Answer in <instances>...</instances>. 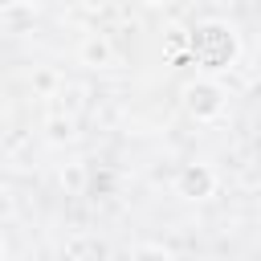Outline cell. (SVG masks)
I'll list each match as a JSON object with an SVG mask.
<instances>
[{"mask_svg":"<svg viewBox=\"0 0 261 261\" xmlns=\"http://www.w3.org/2000/svg\"><path fill=\"white\" fill-rule=\"evenodd\" d=\"M192 57H196L204 69H224V65H232V57H237V37H232V29H224V24H204V29H196V33H192Z\"/></svg>","mask_w":261,"mask_h":261,"instance_id":"obj_1","label":"cell"},{"mask_svg":"<svg viewBox=\"0 0 261 261\" xmlns=\"http://www.w3.org/2000/svg\"><path fill=\"white\" fill-rule=\"evenodd\" d=\"M184 106L196 114V118H216L224 110V90L216 82H192L184 90Z\"/></svg>","mask_w":261,"mask_h":261,"instance_id":"obj_2","label":"cell"},{"mask_svg":"<svg viewBox=\"0 0 261 261\" xmlns=\"http://www.w3.org/2000/svg\"><path fill=\"white\" fill-rule=\"evenodd\" d=\"M212 188H216V179H212V171H208L204 163H192V167L179 171V196L204 200V196H212Z\"/></svg>","mask_w":261,"mask_h":261,"instance_id":"obj_3","label":"cell"},{"mask_svg":"<svg viewBox=\"0 0 261 261\" xmlns=\"http://www.w3.org/2000/svg\"><path fill=\"white\" fill-rule=\"evenodd\" d=\"M82 57H86L90 65H106V61H110V41H106V37H90V41L82 45Z\"/></svg>","mask_w":261,"mask_h":261,"instance_id":"obj_4","label":"cell"},{"mask_svg":"<svg viewBox=\"0 0 261 261\" xmlns=\"http://www.w3.org/2000/svg\"><path fill=\"white\" fill-rule=\"evenodd\" d=\"M130 261H171V257H167L163 249H155V245H143V249H139Z\"/></svg>","mask_w":261,"mask_h":261,"instance_id":"obj_5","label":"cell"},{"mask_svg":"<svg viewBox=\"0 0 261 261\" xmlns=\"http://www.w3.org/2000/svg\"><path fill=\"white\" fill-rule=\"evenodd\" d=\"M82 4H86V8H106L110 0H82Z\"/></svg>","mask_w":261,"mask_h":261,"instance_id":"obj_6","label":"cell"},{"mask_svg":"<svg viewBox=\"0 0 261 261\" xmlns=\"http://www.w3.org/2000/svg\"><path fill=\"white\" fill-rule=\"evenodd\" d=\"M147 4H167V0H147Z\"/></svg>","mask_w":261,"mask_h":261,"instance_id":"obj_7","label":"cell"}]
</instances>
